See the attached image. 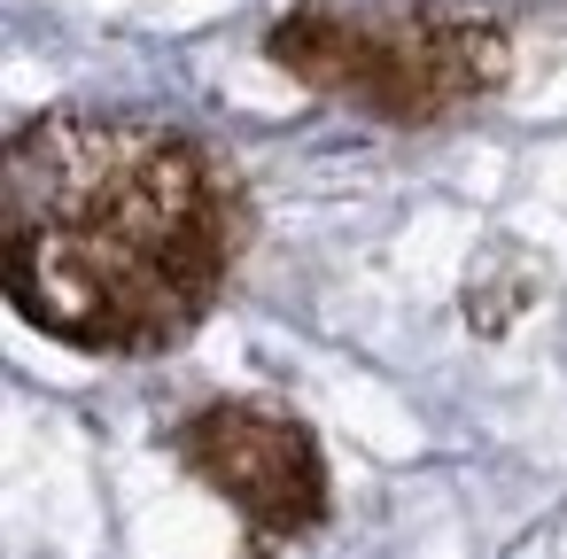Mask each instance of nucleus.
<instances>
[{
	"label": "nucleus",
	"instance_id": "nucleus-1",
	"mask_svg": "<svg viewBox=\"0 0 567 559\" xmlns=\"http://www.w3.org/2000/svg\"><path fill=\"white\" fill-rule=\"evenodd\" d=\"M241 203L226 164L133 110H48L0 156L9 303L71 350H164L226 288Z\"/></svg>",
	"mask_w": 567,
	"mask_h": 559
},
{
	"label": "nucleus",
	"instance_id": "nucleus-3",
	"mask_svg": "<svg viewBox=\"0 0 567 559\" xmlns=\"http://www.w3.org/2000/svg\"><path fill=\"white\" fill-rule=\"evenodd\" d=\"M179 458L249 520L257 544H288L327 520V458L311 427L272 404H203L195 420H179Z\"/></svg>",
	"mask_w": 567,
	"mask_h": 559
},
{
	"label": "nucleus",
	"instance_id": "nucleus-2",
	"mask_svg": "<svg viewBox=\"0 0 567 559\" xmlns=\"http://www.w3.org/2000/svg\"><path fill=\"white\" fill-rule=\"evenodd\" d=\"M265 48L311 94L389 125H435L505 86V32L420 0H288Z\"/></svg>",
	"mask_w": 567,
	"mask_h": 559
}]
</instances>
